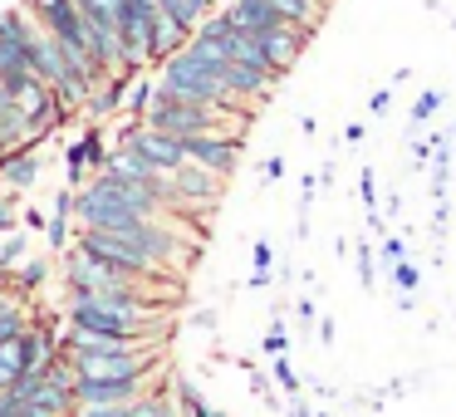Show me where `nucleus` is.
I'll return each instance as SVG.
<instances>
[{"label": "nucleus", "instance_id": "4468645a", "mask_svg": "<svg viewBox=\"0 0 456 417\" xmlns=\"http://www.w3.org/2000/svg\"><path fill=\"white\" fill-rule=\"evenodd\" d=\"M152 99H158V84H152V79H133V89H128V103H123V109L133 113V123H142V119H148Z\"/></svg>", "mask_w": 456, "mask_h": 417}, {"label": "nucleus", "instance_id": "5701e85b", "mask_svg": "<svg viewBox=\"0 0 456 417\" xmlns=\"http://www.w3.org/2000/svg\"><path fill=\"white\" fill-rule=\"evenodd\" d=\"M383 256H387V266H397V260H407V241H397V236H383Z\"/></svg>", "mask_w": 456, "mask_h": 417}, {"label": "nucleus", "instance_id": "2eb2a0df", "mask_svg": "<svg viewBox=\"0 0 456 417\" xmlns=\"http://www.w3.org/2000/svg\"><path fill=\"white\" fill-rule=\"evenodd\" d=\"M25 256H30V236H25V231H11V236H5V246H0V275H11Z\"/></svg>", "mask_w": 456, "mask_h": 417}, {"label": "nucleus", "instance_id": "412c9836", "mask_svg": "<svg viewBox=\"0 0 456 417\" xmlns=\"http://www.w3.org/2000/svg\"><path fill=\"white\" fill-rule=\"evenodd\" d=\"M84 5H89V11H99L103 20H113V25L123 20V0H84Z\"/></svg>", "mask_w": 456, "mask_h": 417}, {"label": "nucleus", "instance_id": "cd10ccee", "mask_svg": "<svg viewBox=\"0 0 456 417\" xmlns=\"http://www.w3.org/2000/svg\"><path fill=\"white\" fill-rule=\"evenodd\" d=\"M295 315L305 319V324H314V299H299V305H295Z\"/></svg>", "mask_w": 456, "mask_h": 417}, {"label": "nucleus", "instance_id": "dca6fc26", "mask_svg": "<svg viewBox=\"0 0 456 417\" xmlns=\"http://www.w3.org/2000/svg\"><path fill=\"white\" fill-rule=\"evenodd\" d=\"M270 373H275V383L285 388L289 397H299V373L289 368V354H280V358H270Z\"/></svg>", "mask_w": 456, "mask_h": 417}, {"label": "nucleus", "instance_id": "b1692460", "mask_svg": "<svg viewBox=\"0 0 456 417\" xmlns=\"http://www.w3.org/2000/svg\"><path fill=\"white\" fill-rule=\"evenodd\" d=\"M275 266V250H270V241H256V270H270Z\"/></svg>", "mask_w": 456, "mask_h": 417}, {"label": "nucleus", "instance_id": "423d86ee", "mask_svg": "<svg viewBox=\"0 0 456 417\" xmlns=\"http://www.w3.org/2000/svg\"><path fill=\"white\" fill-rule=\"evenodd\" d=\"M45 162H40V143H20V148L0 152V187L5 192H30L40 182Z\"/></svg>", "mask_w": 456, "mask_h": 417}, {"label": "nucleus", "instance_id": "0eeeda50", "mask_svg": "<svg viewBox=\"0 0 456 417\" xmlns=\"http://www.w3.org/2000/svg\"><path fill=\"white\" fill-rule=\"evenodd\" d=\"M187 40H191V30L182 20H172L167 11H158L152 15V40H148V64H167L177 50H187Z\"/></svg>", "mask_w": 456, "mask_h": 417}, {"label": "nucleus", "instance_id": "20e7f679", "mask_svg": "<svg viewBox=\"0 0 456 417\" xmlns=\"http://www.w3.org/2000/svg\"><path fill=\"white\" fill-rule=\"evenodd\" d=\"M172 187H177L182 211H191V207H211V201H221V192H226V177H216V172L197 168V162H182V168L172 172Z\"/></svg>", "mask_w": 456, "mask_h": 417}, {"label": "nucleus", "instance_id": "f03ea898", "mask_svg": "<svg viewBox=\"0 0 456 417\" xmlns=\"http://www.w3.org/2000/svg\"><path fill=\"white\" fill-rule=\"evenodd\" d=\"M118 143L123 148H133L138 158H148L158 172H177L182 162H187V148H182V138H172V133H158V128H148V123H128V128L118 133Z\"/></svg>", "mask_w": 456, "mask_h": 417}, {"label": "nucleus", "instance_id": "a878e982", "mask_svg": "<svg viewBox=\"0 0 456 417\" xmlns=\"http://www.w3.org/2000/svg\"><path fill=\"white\" fill-rule=\"evenodd\" d=\"M387 103H393V94H387V89H378L373 99H368V109H373V113H387Z\"/></svg>", "mask_w": 456, "mask_h": 417}, {"label": "nucleus", "instance_id": "7c9ffc66", "mask_svg": "<svg viewBox=\"0 0 456 417\" xmlns=\"http://www.w3.org/2000/svg\"><path fill=\"white\" fill-rule=\"evenodd\" d=\"M289 417H319V413H309V407H305V403H299V397H295V407H289Z\"/></svg>", "mask_w": 456, "mask_h": 417}, {"label": "nucleus", "instance_id": "aec40b11", "mask_svg": "<svg viewBox=\"0 0 456 417\" xmlns=\"http://www.w3.org/2000/svg\"><path fill=\"white\" fill-rule=\"evenodd\" d=\"M15 221H20V211L11 207V192L0 187V231H5V236H11V231H15Z\"/></svg>", "mask_w": 456, "mask_h": 417}, {"label": "nucleus", "instance_id": "f3484780", "mask_svg": "<svg viewBox=\"0 0 456 417\" xmlns=\"http://www.w3.org/2000/svg\"><path fill=\"white\" fill-rule=\"evenodd\" d=\"M393 280H397V290H403V295H417V285H422V270H417L412 260H397V266H393Z\"/></svg>", "mask_w": 456, "mask_h": 417}, {"label": "nucleus", "instance_id": "4be33fe9", "mask_svg": "<svg viewBox=\"0 0 456 417\" xmlns=\"http://www.w3.org/2000/svg\"><path fill=\"white\" fill-rule=\"evenodd\" d=\"M358 275H363L368 290H373V241H363V246H358Z\"/></svg>", "mask_w": 456, "mask_h": 417}, {"label": "nucleus", "instance_id": "c85d7f7f", "mask_svg": "<svg viewBox=\"0 0 456 417\" xmlns=\"http://www.w3.org/2000/svg\"><path fill=\"white\" fill-rule=\"evenodd\" d=\"M270 285V270H250V290H265Z\"/></svg>", "mask_w": 456, "mask_h": 417}, {"label": "nucleus", "instance_id": "6ab92c4d", "mask_svg": "<svg viewBox=\"0 0 456 417\" xmlns=\"http://www.w3.org/2000/svg\"><path fill=\"white\" fill-rule=\"evenodd\" d=\"M265 354H270V358L289 354V334H285V324H280V319H275V329L265 334Z\"/></svg>", "mask_w": 456, "mask_h": 417}, {"label": "nucleus", "instance_id": "a211bd4d", "mask_svg": "<svg viewBox=\"0 0 456 417\" xmlns=\"http://www.w3.org/2000/svg\"><path fill=\"white\" fill-rule=\"evenodd\" d=\"M436 109H442V94H436V89H427L422 99L412 103V123H427V119H432Z\"/></svg>", "mask_w": 456, "mask_h": 417}, {"label": "nucleus", "instance_id": "f8f14e48", "mask_svg": "<svg viewBox=\"0 0 456 417\" xmlns=\"http://www.w3.org/2000/svg\"><path fill=\"white\" fill-rule=\"evenodd\" d=\"M162 11L172 15V20H182L191 35H197V25L207 20V15H216V0H158Z\"/></svg>", "mask_w": 456, "mask_h": 417}, {"label": "nucleus", "instance_id": "7ed1b4c3", "mask_svg": "<svg viewBox=\"0 0 456 417\" xmlns=\"http://www.w3.org/2000/svg\"><path fill=\"white\" fill-rule=\"evenodd\" d=\"M182 148H187V162L216 177H231L240 168V133H197V138H182Z\"/></svg>", "mask_w": 456, "mask_h": 417}, {"label": "nucleus", "instance_id": "9b49d317", "mask_svg": "<svg viewBox=\"0 0 456 417\" xmlns=\"http://www.w3.org/2000/svg\"><path fill=\"white\" fill-rule=\"evenodd\" d=\"M45 280H50V260H45V256H25L20 266H15V275H11V295L25 299V295H35Z\"/></svg>", "mask_w": 456, "mask_h": 417}, {"label": "nucleus", "instance_id": "9d476101", "mask_svg": "<svg viewBox=\"0 0 456 417\" xmlns=\"http://www.w3.org/2000/svg\"><path fill=\"white\" fill-rule=\"evenodd\" d=\"M280 15H285L289 25H299L305 35H319V25H324V11L329 0H270Z\"/></svg>", "mask_w": 456, "mask_h": 417}, {"label": "nucleus", "instance_id": "393cba45", "mask_svg": "<svg viewBox=\"0 0 456 417\" xmlns=\"http://www.w3.org/2000/svg\"><path fill=\"white\" fill-rule=\"evenodd\" d=\"M25 226H30V231H45V226H50V217H45V211H25Z\"/></svg>", "mask_w": 456, "mask_h": 417}, {"label": "nucleus", "instance_id": "1a4fd4ad", "mask_svg": "<svg viewBox=\"0 0 456 417\" xmlns=\"http://www.w3.org/2000/svg\"><path fill=\"white\" fill-rule=\"evenodd\" d=\"M45 241H50V250H69L74 246V187H64L60 197H54V211H50V226H45Z\"/></svg>", "mask_w": 456, "mask_h": 417}, {"label": "nucleus", "instance_id": "6e6552de", "mask_svg": "<svg viewBox=\"0 0 456 417\" xmlns=\"http://www.w3.org/2000/svg\"><path fill=\"white\" fill-rule=\"evenodd\" d=\"M226 15H231V25L246 30V35H265V30H275V25H289L270 0H231Z\"/></svg>", "mask_w": 456, "mask_h": 417}, {"label": "nucleus", "instance_id": "c756f323", "mask_svg": "<svg viewBox=\"0 0 456 417\" xmlns=\"http://www.w3.org/2000/svg\"><path fill=\"white\" fill-rule=\"evenodd\" d=\"M250 388H256V397H270V383L260 373H250Z\"/></svg>", "mask_w": 456, "mask_h": 417}, {"label": "nucleus", "instance_id": "39448f33", "mask_svg": "<svg viewBox=\"0 0 456 417\" xmlns=\"http://www.w3.org/2000/svg\"><path fill=\"white\" fill-rule=\"evenodd\" d=\"M260 40V50H265V60H270V70L285 79L289 70L299 64V54H305V45L314 40V35H305L299 25H275V30H265V35H256Z\"/></svg>", "mask_w": 456, "mask_h": 417}, {"label": "nucleus", "instance_id": "bb28decb", "mask_svg": "<svg viewBox=\"0 0 456 417\" xmlns=\"http://www.w3.org/2000/svg\"><path fill=\"white\" fill-rule=\"evenodd\" d=\"M280 177H285V158H270L265 162V182H280Z\"/></svg>", "mask_w": 456, "mask_h": 417}, {"label": "nucleus", "instance_id": "2f4dec72", "mask_svg": "<svg viewBox=\"0 0 456 417\" xmlns=\"http://www.w3.org/2000/svg\"><path fill=\"white\" fill-rule=\"evenodd\" d=\"M216 417H226V413H216Z\"/></svg>", "mask_w": 456, "mask_h": 417}, {"label": "nucleus", "instance_id": "ddd939ff", "mask_svg": "<svg viewBox=\"0 0 456 417\" xmlns=\"http://www.w3.org/2000/svg\"><path fill=\"white\" fill-rule=\"evenodd\" d=\"M25 329H30V305L11 295L5 305H0V344H15Z\"/></svg>", "mask_w": 456, "mask_h": 417}, {"label": "nucleus", "instance_id": "f257e3e1", "mask_svg": "<svg viewBox=\"0 0 456 417\" xmlns=\"http://www.w3.org/2000/svg\"><path fill=\"white\" fill-rule=\"evenodd\" d=\"M158 89L172 94V99H187V103H211V109H231V113H246V103L231 99L226 79H221V70H211L207 60H197L191 50H177L167 64H158Z\"/></svg>", "mask_w": 456, "mask_h": 417}]
</instances>
